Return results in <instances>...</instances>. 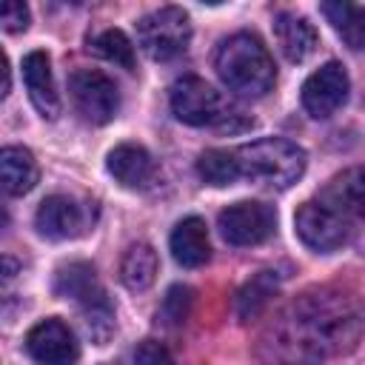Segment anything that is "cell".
<instances>
[{
  "mask_svg": "<svg viewBox=\"0 0 365 365\" xmlns=\"http://www.w3.org/2000/svg\"><path fill=\"white\" fill-rule=\"evenodd\" d=\"M214 68L222 86L237 97H262L274 88L277 68L257 34L237 31L225 37L214 54Z\"/></svg>",
  "mask_w": 365,
  "mask_h": 365,
  "instance_id": "1",
  "label": "cell"
},
{
  "mask_svg": "<svg viewBox=\"0 0 365 365\" xmlns=\"http://www.w3.org/2000/svg\"><path fill=\"white\" fill-rule=\"evenodd\" d=\"M171 111L180 123L194 128H222V131H240L248 125L242 111L211 83H205L197 74H185L171 86Z\"/></svg>",
  "mask_w": 365,
  "mask_h": 365,
  "instance_id": "2",
  "label": "cell"
},
{
  "mask_svg": "<svg viewBox=\"0 0 365 365\" xmlns=\"http://www.w3.org/2000/svg\"><path fill=\"white\" fill-rule=\"evenodd\" d=\"M240 177L271 185V188H288L305 174V151L302 145L285 140V137H262L254 143H245L234 148Z\"/></svg>",
  "mask_w": 365,
  "mask_h": 365,
  "instance_id": "3",
  "label": "cell"
},
{
  "mask_svg": "<svg viewBox=\"0 0 365 365\" xmlns=\"http://www.w3.org/2000/svg\"><path fill=\"white\" fill-rule=\"evenodd\" d=\"M54 294L71 299L80 308L83 325L97 345L108 342V336L114 334V305H111L106 288L100 285L94 265H88V262L63 265L54 277Z\"/></svg>",
  "mask_w": 365,
  "mask_h": 365,
  "instance_id": "4",
  "label": "cell"
},
{
  "mask_svg": "<svg viewBox=\"0 0 365 365\" xmlns=\"http://www.w3.org/2000/svg\"><path fill=\"white\" fill-rule=\"evenodd\" d=\"M294 228L302 245H308L317 254L339 251L354 237V220L325 197L302 202L294 217Z\"/></svg>",
  "mask_w": 365,
  "mask_h": 365,
  "instance_id": "5",
  "label": "cell"
},
{
  "mask_svg": "<svg viewBox=\"0 0 365 365\" xmlns=\"http://www.w3.org/2000/svg\"><path fill=\"white\" fill-rule=\"evenodd\" d=\"M188 40L191 20L180 6H160L137 20V43L157 63L180 57L188 48Z\"/></svg>",
  "mask_w": 365,
  "mask_h": 365,
  "instance_id": "6",
  "label": "cell"
},
{
  "mask_svg": "<svg viewBox=\"0 0 365 365\" xmlns=\"http://www.w3.org/2000/svg\"><path fill=\"white\" fill-rule=\"evenodd\" d=\"M68 97H71L77 114L94 125L111 123L120 111L117 83L97 68H77L68 77Z\"/></svg>",
  "mask_w": 365,
  "mask_h": 365,
  "instance_id": "7",
  "label": "cell"
},
{
  "mask_svg": "<svg viewBox=\"0 0 365 365\" xmlns=\"http://www.w3.org/2000/svg\"><path fill=\"white\" fill-rule=\"evenodd\" d=\"M217 228L231 245H259L277 228V211L259 200H240L220 211Z\"/></svg>",
  "mask_w": 365,
  "mask_h": 365,
  "instance_id": "8",
  "label": "cell"
},
{
  "mask_svg": "<svg viewBox=\"0 0 365 365\" xmlns=\"http://www.w3.org/2000/svg\"><path fill=\"white\" fill-rule=\"evenodd\" d=\"M348 91H351L348 71L342 68V63L328 60L302 83V108L314 120H328L345 106Z\"/></svg>",
  "mask_w": 365,
  "mask_h": 365,
  "instance_id": "9",
  "label": "cell"
},
{
  "mask_svg": "<svg viewBox=\"0 0 365 365\" xmlns=\"http://www.w3.org/2000/svg\"><path fill=\"white\" fill-rule=\"evenodd\" d=\"M23 345L37 365H77L80 359V342L74 331L57 317H48L31 325Z\"/></svg>",
  "mask_w": 365,
  "mask_h": 365,
  "instance_id": "10",
  "label": "cell"
},
{
  "mask_svg": "<svg viewBox=\"0 0 365 365\" xmlns=\"http://www.w3.org/2000/svg\"><path fill=\"white\" fill-rule=\"evenodd\" d=\"M34 225L46 240H74L88 228V214L77 200L66 194H51L40 202Z\"/></svg>",
  "mask_w": 365,
  "mask_h": 365,
  "instance_id": "11",
  "label": "cell"
},
{
  "mask_svg": "<svg viewBox=\"0 0 365 365\" xmlns=\"http://www.w3.org/2000/svg\"><path fill=\"white\" fill-rule=\"evenodd\" d=\"M23 86L29 91L31 106L40 111V117L54 120L60 114V94L54 86V74H51V60L46 51L34 48L23 57Z\"/></svg>",
  "mask_w": 365,
  "mask_h": 365,
  "instance_id": "12",
  "label": "cell"
},
{
  "mask_svg": "<svg viewBox=\"0 0 365 365\" xmlns=\"http://www.w3.org/2000/svg\"><path fill=\"white\" fill-rule=\"evenodd\" d=\"M106 168L125 188H148L154 182V177H157L154 157L143 145H137V143H120V145H114L108 151Z\"/></svg>",
  "mask_w": 365,
  "mask_h": 365,
  "instance_id": "13",
  "label": "cell"
},
{
  "mask_svg": "<svg viewBox=\"0 0 365 365\" xmlns=\"http://www.w3.org/2000/svg\"><path fill=\"white\" fill-rule=\"evenodd\" d=\"M274 34L279 43V51L285 54L288 63H302L317 51L319 34L314 23L297 11H279L274 17Z\"/></svg>",
  "mask_w": 365,
  "mask_h": 365,
  "instance_id": "14",
  "label": "cell"
},
{
  "mask_svg": "<svg viewBox=\"0 0 365 365\" xmlns=\"http://www.w3.org/2000/svg\"><path fill=\"white\" fill-rule=\"evenodd\" d=\"M171 257L182 268H200L211 259V242H208V228L205 220L200 217H185L174 225L171 231Z\"/></svg>",
  "mask_w": 365,
  "mask_h": 365,
  "instance_id": "15",
  "label": "cell"
},
{
  "mask_svg": "<svg viewBox=\"0 0 365 365\" xmlns=\"http://www.w3.org/2000/svg\"><path fill=\"white\" fill-rule=\"evenodd\" d=\"M0 174H3V188L11 197L29 194L37 185V180H40L37 160L23 145H6L0 151Z\"/></svg>",
  "mask_w": 365,
  "mask_h": 365,
  "instance_id": "16",
  "label": "cell"
},
{
  "mask_svg": "<svg viewBox=\"0 0 365 365\" xmlns=\"http://www.w3.org/2000/svg\"><path fill=\"white\" fill-rule=\"evenodd\" d=\"M319 11L325 14L331 29L348 48L354 51L365 48V9L362 6L348 3V0H328L319 6Z\"/></svg>",
  "mask_w": 365,
  "mask_h": 365,
  "instance_id": "17",
  "label": "cell"
},
{
  "mask_svg": "<svg viewBox=\"0 0 365 365\" xmlns=\"http://www.w3.org/2000/svg\"><path fill=\"white\" fill-rule=\"evenodd\" d=\"M322 197L331 200L336 208H342L351 220L365 222V165H354L336 174Z\"/></svg>",
  "mask_w": 365,
  "mask_h": 365,
  "instance_id": "18",
  "label": "cell"
},
{
  "mask_svg": "<svg viewBox=\"0 0 365 365\" xmlns=\"http://www.w3.org/2000/svg\"><path fill=\"white\" fill-rule=\"evenodd\" d=\"M157 268H160V259H157V251L148 245V242H134L125 254H123V262H120V279L128 291H148L157 279Z\"/></svg>",
  "mask_w": 365,
  "mask_h": 365,
  "instance_id": "19",
  "label": "cell"
},
{
  "mask_svg": "<svg viewBox=\"0 0 365 365\" xmlns=\"http://www.w3.org/2000/svg\"><path fill=\"white\" fill-rule=\"evenodd\" d=\"M197 174H200L202 182H208L214 188H225V185L240 180V165H237L234 151H228V148H208L197 160Z\"/></svg>",
  "mask_w": 365,
  "mask_h": 365,
  "instance_id": "20",
  "label": "cell"
},
{
  "mask_svg": "<svg viewBox=\"0 0 365 365\" xmlns=\"http://www.w3.org/2000/svg\"><path fill=\"white\" fill-rule=\"evenodd\" d=\"M88 51L114 66H123L125 71H134V46H131L128 34L120 29H106V31L94 34L88 40Z\"/></svg>",
  "mask_w": 365,
  "mask_h": 365,
  "instance_id": "21",
  "label": "cell"
},
{
  "mask_svg": "<svg viewBox=\"0 0 365 365\" xmlns=\"http://www.w3.org/2000/svg\"><path fill=\"white\" fill-rule=\"evenodd\" d=\"M191 305H194V291L188 285H171L157 308V319L163 325H182L191 314Z\"/></svg>",
  "mask_w": 365,
  "mask_h": 365,
  "instance_id": "22",
  "label": "cell"
},
{
  "mask_svg": "<svg viewBox=\"0 0 365 365\" xmlns=\"http://www.w3.org/2000/svg\"><path fill=\"white\" fill-rule=\"evenodd\" d=\"M265 274H268V271H262L257 279H251V282L245 285V291L240 294V317H242V319L254 317V314L265 305V299H268V294H271V285H265V288H262Z\"/></svg>",
  "mask_w": 365,
  "mask_h": 365,
  "instance_id": "23",
  "label": "cell"
},
{
  "mask_svg": "<svg viewBox=\"0 0 365 365\" xmlns=\"http://www.w3.org/2000/svg\"><path fill=\"white\" fill-rule=\"evenodd\" d=\"M29 20H31V14H29V6L26 3H17V0L3 3V9H0V26H3V31H9V34L26 31L29 29Z\"/></svg>",
  "mask_w": 365,
  "mask_h": 365,
  "instance_id": "24",
  "label": "cell"
},
{
  "mask_svg": "<svg viewBox=\"0 0 365 365\" xmlns=\"http://www.w3.org/2000/svg\"><path fill=\"white\" fill-rule=\"evenodd\" d=\"M134 365H174V359H171V354L163 342L143 339L134 348Z\"/></svg>",
  "mask_w": 365,
  "mask_h": 365,
  "instance_id": "25",
  "label": "cell"
}]
</instances>
